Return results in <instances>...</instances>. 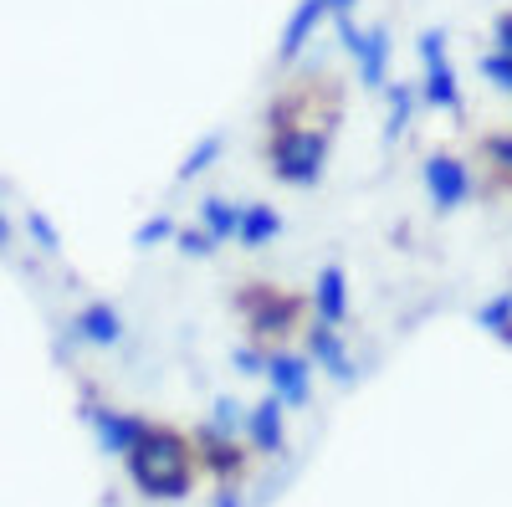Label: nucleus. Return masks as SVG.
Instances as JSON below:
<instances>
[{"label": "nucleus", "instance_id": "ddd939ff", "mask_svg": "<svg viewBox=\"0 0 512 507\" xmlns=\"http://www.w3.org/2000/svg\"><path fill=\"white\" fill-rule=\"evenodd\" d=\"M72 333L82 338V344H93V349H118L128 328H123L113 303H82V313L72 318Z\"/></svg>", "mask_w": 512, "mask_h": 507}, {"label": "nucleus", "instance_id": "a878e982", "mask_svg": "<svg viewBox=\"0 0 512 507\" xmlns=\"http://www.w3.org/2000/svg\"><path fill=\"white\" fill-rule=\"evenodd\" d=\"M6 246H11V221L0 216V251H6Z\"/></svg>", "mask_w": 512, "mask_h": 507}, {"label": "nucleus", "instance_id": "f3484780", "mask_svg": "<svg viewBox=\"0 0 512 507\" xmlns=\"http://www.w3.org/2000/svg\"><path fill=\"white\" fill-rule=\"evenodd\" d=\"M88 415L98 420L103 446L118 451V456H128V446H134V441L144 436V426H149V420H139V415H118V410H88Z\"/></svg>", "mask_w": 512, "mask_h": 507}, {"label": "nucleus", "instance_id": "4be33fe9", "mask_svg": "<svg viewBox=\"0 0 512 507\" xmlns=\"http://www.w3.org/2000/svg\"><path fill=\"white\" fill-rule=\"evenodd\" d=\"M482 77H487V82H497V88H507V93H512V57L492 47V52L482 57Z\"/></svg>", "mask_w": 512, "mask_h": 507}, {"label": "nucleus", "instance_id": "423d86ee", "mask_svg": "<svg viewBox=\"0 0 512 507\" xmlns=\"http://www.w3.org/2000/svg\"><path fill=\"white\" fill-rule=\"evenodd\" d=\"M420 57H425V77H420V98L441 108V113H461V77L446 57V31H425L420 36Z\"/></svg>", "mask_w": 512, "mask_h": 507}, {"label": "nucleus", "instance_id": "f257e3e1", "mask_svg": "<svg viewBox=\"0 0 512 507\" xmlns=\"http://www.w3.org/2000/svg\"><path fill=\"white\" fill-rule=\"evenodd\" d=\"M128 477H134V487L154 502H180L190 497L195 477H200V456L195 446L169 431V426H144V436L128 446Z\"/></svg>", "mask_w": 512, "mask_h": 507}, {"label": "nucleus", "instance_id": "dca6fc26", "mask_svg": "<svg viewBox=\"0 0 512 507\" xmlns=\"http://www.w3.org/2000/svg\"><path fill=\"white\" fill-rule=\"evenodd\" d=\"M308 359H318L333 379H354V359H349V344L338 338V328H328V323H318L313 333H308Z\"/></svg>", "mask_w": 512, "mask_h": 507}, {"label": "nucleus", "instance_id": "f8f14e48", "mask_svg": "<svg viewBox=\"0 0 512 507\" xmlns=\"http://www.w3.org/2000/svg\"><path fill=\"white\" fill-rule=\"evenodd\" d=\"M328 21V0H297V11L287 16L282 36H277V62H297L303 47L313 41V31Z\"/></svg>", "mask_w": 512, "mask_h": 507}, {"label": "nucleus", "instance_id": "393cba45", "mask_svg": "<svg viewBox=\"0 0 512 507\" xmlns=\"http://www.w3.org/2000/svg\"><path fill=\"white\" fill-rule=\"evenodd\" d=\"M210 246H216V241H210V236H205V231H200V226H195V231H185V236H180V251H185V257H200V251H210Z\"/></svg>", "mask_w": 512, "mask_h": 507}, {"label": "nucleus", "instance_id": "39448f33", "mask_svg": "<svg viewBox=\"0 0 512 507\" xmlns=\"http://www.w3.org/2000/svg\"><path fill=\"white\" fill-rule=\"evenodd\" d=\"M195 456H200V467L216 477L221 487H241L251 477V446L236 441L226 426H205L195 436Z\"/></svg>", "mask_w": 512, "mask_h": 507}, {"label": "nucleus", "instance_id": "2eb2a0df", "mask_svg": "<svg viewBox=\"0 0 512 507\" xmlns=\"http://www.w3.org/2000/svg\"><path fill=\"white\" fill-rule=\"evenodd\" d=\"M282 231H287V221H282L277 205H267V200H246L241 205V226H236V241L241 246H267Z\"/></svg>", "mask_w": 512, "mask_h": 507}, {"label": "nucleus", "instance_id": "0eeeda50", "mask_svg": "<svg viewBox=\"0 0 512 507\" xmlns=\"http://www.w3.org/2000/svg\"><path fill=\"white\" fill-rule=\"evenodd\" d=\"M333 26H338V36H344V47L354 52V67H359V77L369 82V88H390V31L384 26L359 31L354 16L333 21Z\"/></svg>", "mask_w": 512, "mask_h": 507}, {"label": "nucleus", "instance_id": "5701e85b", "mask_svg": "<svg viewBox=\"0 0 512 507\" xmlns=\"http://www.w3.org/2000/svg\"><path fill=\"white\" fill-rule=\"evenodd\" d=\"M169 236H175V221H169V216H149V226L134 231V246H159Z\"/></svg>", "mask_w": 512, "mask_h": 507}, {"label": "nucleus", "instance_id": "f03ea898", "mask_svg": "<svg viewBox=\"0 0 512 507\" xmlns=\"http://www.w3.org/2000/svg\"><path fill=\"white\" fill-rule=\"evenodd\" d=\"M344 123V82L333 72H308L272 93L267 103V134H328L338 139Z\"/></svg>", "mask_w": 512, "mask_h": 507}, {"label": "nucleus", "instance_id": "a211bd4d", "mask_svg": "<svg viewBox=\"0 0 512 507\" xmlns=\"http://www.w3.org/2000/svg\"><path fill=\"white\" fill-rule=\"evenodd\" d=\"M236 226H241V205H236V200H226V195H205V200H200V231H205L210 241L236 236Z\"/></svg>", "mask_w": 512, "mask_h": 507}, {"label": "nucleus", "instance_id": "6e6552de", "mask_svg": "<svg viewBox=\"0 0 512 507\" xmlns=\"http://www.w3.org/2000/svg\"><path fill=\"white\" fill-rule=\"evenodd\" d=\"M420 180H425V195H431V205L441 210V216L456 210V205H466V195H472V175H466V164L451 149H436L431 159H425Z\"/></svg>", "mask_w": 512, "mask_h": 507}, {"label": "nucleus", "instance_id": "9d476101", "mask_svg": "<svg viewBox=\"0 0 512 507\" xmlns=\"http://www.w3.org/2000/svg\"><path fill=\"white\" fill-rule=\"evenodd\" d=\"M246 446L256 456H277L287 446V405L277 395H267L262 405L246 410Z\"/></svg>", "mask_w": 512, "mask_h": 507}, {"label": "nucleus", "instance_id": "7ed1b4c3", "mask_svg": "<svg viewBox=\"0 0 512 507\" xmlns=\"http://www.w3.org/2000/svg\"><path fill=\"white\" fill-rule=\"evenodd\" d=\"M231 303H236V318L251 333V344H262L267 354L287 349V338L308 318V298H297V292H287L277 282H246V287H236Z\"/></svg>", "mask_w": 512, "mask_h": 507}, {"label": "nucleus", "instance_id": "1a4fd4ad", "mask_svg": "<svg viewBox=\"0 0 512 507\" xmlns=\"http://www.w3.org/2000/svg\"><path fill=\"white\" fill-rule=\"evenodd\" d=\"M267 385H272V395L287 405V410H297V405H308V379H313V359L308 354H297V349H272L267 354Z\"/></svg>", "mask_w": 512, "mask_h": 507}, {"label": "nucleus", "instance_id": "9b49d317", "mask_svg": "<svg viewBox=\"0 0 512 507\" xmlns=\"http://www.w3.org/2000/svg\"><path fill=\"white\" fill-rule=\"evenodd\" d=\"M477 164H482L487 190L512 200V129H487L477 139Z\"/></svg>", "mask_w": 512, "mask_h": 507}, {"label": "nucleus", "instance_id": "20e7f679", "mask_svg": "<svg viewBox=\"0 0 512 507\" xmlns=\"http://www.w3.org/2000/svg\"><path fill=\"white\" fill-rule=\"evenodd\" d=\"M333 144H338V139H328V134H267V139H262L267 169H272L282 185H297V190L318 185L323 164L333 159Z\"/></svg>", "mask_w": 512, "mask_h": 507}, {"label": "nucleus", "instance_id": "6ab92c4d", "mask_svg": "<svg viewBox=\"0 0 512 507\" xmlns=\"http://www.w3.org/2000/svg\"><path fill=\"white\" fill-rule=\"evenodd\" d=\"M221 149H226V139H221V134H205V139L185 154V164L175 169V185H190V180L200 175V169H210V164L221 159Z\"/></svg>", "mask_w": 512, "mask_h": 507}, {"label": "nucleus", "instance_id": "412c9836", "mask_svg": "<svg viewBox=\"0 0 512 507\" xmlns=\"http://www.w3.org/2000/svg\"><path fill=\"white\" fill-rule=\"evenodd\" d=\"M477 323H482V328H492V333H502V328L512 323V292H497V298L477 313Z\"/></svg>", "mask_w": 512, "mask_h": 507}, {"label": "nucleus", "instance_id": "aec40b11", "mask_svg": "<svg viewBox=\"0 0 512 507\" xmlns=\"http://www.w3.org/2000/svg\"><path fill=\"white\" fill-rule=\"evenodd\" d=\"M384 93H390V139H395V134L405 129V118L415 113V98H420V93H410L405 82H390Z\"/></svg>", "mask_w": 512, "mask_h": 507}, {"label": "nucleus", "instance_id": "bb28decb", "mask_svg": "<svg viewBox=\"0 0 512 507\" xmlns=\"http://www.w3.org/2000/svg\"><path fill=\"white\" fill-rule=\"evenodd\" d=\"M502 338H507V344H512V323H507V328H502Z\"/></svg>", "mask_w": 512, "mask_h": 507}, {"label": "nucleus", "instance_id": "4468645a", "mask_svg": "<svg viewBox=\"0 0 512 507\" xmlns=\"http://www.w3.org/2000/svg\"><path fill=\"white\" fill-rule=\"evenodd\" d=\"M313 308H318V318L328 323V328H338L349 318V277H344V267L338 262H328L323 272H318V287H313V298H308Z\"/></svg>", "mask_w": 512, "mask_h": 507}, {"label": "nucleus", "instance_id": "b1692460", "mask_svg": "<svg viewBox=\"0 0 512 507\" xmlns=\"http://www.w3.org/2000/svg\"><path fill=\"white\" fill-rule=\"evenodd\" d=\"M26 231H31L41 246H47V251H57V246H62V241H57V231H52V221L41 216V210H36V216H26Z\"/></svg>", "mask_w": 512, "mask_h": 507}]
</instances>
